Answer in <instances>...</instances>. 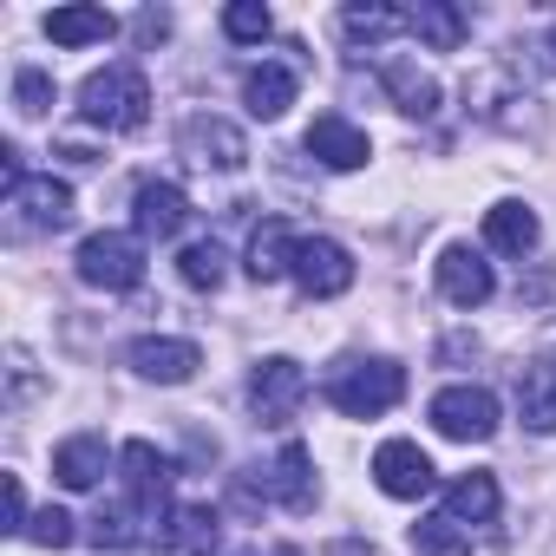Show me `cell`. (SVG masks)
<instances>
[{"label": "cell", "mask_w": 556, "mask_h": 556, "mask_svg": "<svg viewBox=\"0 0 556 556\" xmlns=\"http://www.w3.org/2000/svg\"><path fill=\"white\" fill-rule=\"evenodd\" d=\"M118 34V21L105 8H53L47 14V40L53 47H105Z\"/></svg>", "instance_id": "21"}, {"label": "cell", "mask_w": 556, "mask_h": 556, "mask_svg": "<svg viewBox=\"0 0 556 556\" xmlns=\"http://www.w3.org/2000/svg\"><path fill=\"white\" fill-rule=\"evenodd\" d=\"M0 530L27 536V491H21V478H8V523H0Z\"/></svg>", "instance_id": "33"}, {"label": "cell", "mask_w": 556, "mask_h": 556, "mask_svg": "<svg viewBox=\"0 0 556 556\" xmlns=\"http://www.w3.org/2000/svg\"><path fill=\"white\" fill-rule=\"evenodd\" d=\"M484 242L504 249V255H530L536 249V216L523 203H491L484 210Z\"/></svg>", "instance_id": "25"}, {"label": "cell", "mask_w": 556, "mask_h": 556, "mask_svg": "<svg viewBox=\"0 0 556 556\" xmlns=\"http://www.w3.org/2000/svg\"><path fill=\"white\" fill-rule=\"evenodd\" d=\"M543 60H549V73H556V27L543 34Z\"/></svg>", "instance_id": "35"}, {"label": "cell", "mask_w": 556, "mask_h": 556, "mask_svg": "<svg viewBox=\"0 0 556 556\" xmlns=\"http://www.w3.org/2000/svg\"><path fill=\"white\" fill-rule=\"evenodd\" d=\"M341 34H348L354 47H380V40H393V34H413V14H400V8H348V14H341Z\"/></svg>", "instance_id": "27"}, {"label": "cell", "mask_w": 556, "mask_h": 556, "mask_svg": "<svg viewBox=\"0 0 556 556\" xmlns=\"http://www.w3.org/2000/svg\"><path fill=\"white\" fill-rule=\"evenodd\" d=\"M426 419H432V432H445L458 445H484L497 432V400L484 387H445V393H432Z\"/></svg>", "instance_id": "5"}, {"label": "cell", "mask_w": 556, "mask_h": 556, "mask_svg": "<svg viewBox=\"0 0 556 556\" xmlns=\"http://www.w3.org/2000/svg\"><path fill=\"white\" fill-rule=\"evenodd\" d=\"M302 400H308V374H302V361H289V354H275V361H262V367L249 374V406H255L262 426H289V419L302 413Z\"/></svg>", "instance_id": "6"}, {"label": "cell", "mask_w": 556, "mask_h": 556, "mask_svg": "<svg viewBox=\"0 0 556 556\" xmlns=\"http://www.w3.org/2000/svg\"><path fill=\"white\" fill-rule=\"evenodd\" d=\"M517 406L530 432H556V361H530L517 374Z\"/></svg>", "instance_id": "23"}, {"label": "cell", "mask_w": 556, "mask_h": 556, "mask_svg": "<svg viewBox=\"0 0 556 556\" xmlns=\"http://www.w3.org/2000/svg\"><path fill=\"white\" fill-rule=\"evenodd\" d=\"M223 34H229V40H268L275 21H268L262 0H236V8H223Z\"/></svg>", "instance_id": "31"}, {"label": "cell", "mask_w": 556, "mask_h": 556, "mask_svg": "<svg viewBox=\"0 0 556 556\" xmlns=\"http://www.w3.org/2000/svg\"><path fill=\"white\" fill-rule=\"evenodd\" d=\"M131 223H138L144 242H170V236L190 223V197H184L170 177H144V184L131 190Z\"/></svg>", "instance_id": "11"}, {"label": "cell", "mask_w": 556, "mask_h": 556, "mask_svg": "<svg viewBox=\"0 0 556 556\" xmlns=\"http://www.w3.org/2000/svg\"><path fill=\"white\" fill-rule=\"evenodd\" d=\"M79 118L99 131H138L151 118V79L131 60H112L105 73H92L79 86Z\"/></svg>", "instance_id": "1"}, {"label": "cell", "mask_w": 556, "mask_h": 556, "mask_svg": "<svg viewBox=\"0 0 556 556\" xmlns=\"http://www.w3.org/2000/svg\"><path fill=\"white\" fill-rule=\"evenodd\" d=\"M387 92H393V105H400L406 118H432V112H439V86H432L413 60H387Z\"/></svg>", "instance_id": "26"}, {"label": "cell", "mask_w": 556, "mask_h": 556, "mask_svg": "<svg viewBox=\"0 0 556 556\" xmlns=\"http://www.w3.org/2000/svg\"><path fill=\"white\" fill-rule=\"evenodd\" d=\"M308 151H315L328 170H361V164L374 157L367 131H361V125H348L341 112H321V118L308 125Z\"/></svg>", "instance_id": "14"}, {"label": "cell", "mask_w": 556, "mask_h": 556, "mask_svg": "<svg viewBox=\"0 0 556 556\" xmlns=\"http://www.w3.org/2000/svg\"><path fill=\"white\" fill-rule=\"evenodd\" d=\"M131 367L144 380H157V387H184L203 367V348L197 341H170V334H144V341H131Z\"/></svg>", "instance_id": "13"}, {"label": "cell", "mask_w": 556, "mask_h": 556, "mask_svg": "<svg viewBox=\"0 0 556 556\" xmlns=\"http://www.w3.org/2000/svg\"><path fill=\"white\" fill-rule=\"evenodd\" d=\"M491 262L478 255V249H465V242H452V249H439V295L452 302V308H484L491 302Z\"/></svg>", "instance_id": "12"}, {"label": "cell", "mask_w": 556, "mask_h": 556, "mask_svg": "<svg viewBox=\"0 0 556 556\" xmlns=\"http://www.w3.org/2000/svg\"><path fill=\"white\" fill-rule=\"evenodd\" d=\"M138 34H144V40H164V34H170V14H157V8L138 14Z\"/></svg>", "instance_id": "34"}, {"label": "cell", "mask_w": 556, "mask_h": 556, "mask_svg": "<svg viewBox=\"0 0 556 556\" xmlns=\"http://www.w3.org/2000/svg\"><path fill=\"white\" fill-rule=\"evenodd\" d=\"M413 34H419L432 53H458L465 34H471V21L452 8V0H419V8H413Z\"/></svg>", "instance_id": "24"}, {"label": "cell", "mask_w": 556, "mask_h": 556, "mask_svg": "<svg viewBox=\"0 0 556 556\" xmlns=\"http://www.w3.org/2000/svg\"><path fill=\"white\" fill-rule=\"evenodd\" d=\"M275 556H302V549H275Z\"/></svg>", "instance_id": "36"}, {"label": "cell", "mask_w": 556, "mask_h": 556, "mask_svg": "<svg viewBox=\"0 0 556 556\" xmlns=\"http://www.w3.org/2000/svg\"><path fill=\"white\" fill-rule=\"evenodd\" d=\"M216 543H223V517L210 504H177L151 530V556H216Z\"/></svg>", "instance_id": "10"}, {"label": "cell", "mask_w": 556, "mask_h": 556, "mask_svg": "<svg viewBox=\"0 0 556 556\" xmlns=\"http://www.w3.org/2000/svg\"><path fill=\"white\" fill-rule=\"evenodd\" d=\"M79 282L105 289V295H131L144 282V236H118V229H99L79 242Z\"/></svg>", "instance_id": "4"}, {"label": "cell", "mask_w": 556, "mask_h": 556, "mask_svg": "<svg viewBox=\"0 0 556 556\" xmlns=\"http://www.w3.org/2000/svg\"><path fill=\"white\" fill-rule=\"evenodd\" d=\"M105 465H112V452H105L99 432H79V439H66V445L53 452V478H60L66 491H92V484L105 478Z\"/></svg>", "instance_id": "19"}, {"label": "cell", "mask_w": 556, "mask_h": 556, "mask_svg": "<svg viewBox=\"0 0 556 556\" xmlns=\"http://www.w3.org/2000/svg\"><path fill=\"white\" fill-rule=\"evenodd\" d=\"M328 400L348 419H380L406 400V367L400 361H341L328 374Z\"/></svg>", "instance_id": "2"}, {"label": "cell", "mask_w": 556, "mask_h": 556, "mask_svg": "<svg viewBox=\"0 0 556 556\" xmlns=\"http://www.w3.org/2000/svg\"><path fill=\"white\" fill-rule=\"evenodd\" d=\"M118 465H125V491L164 510V491H170V478H177V465H170V458H164V452H157L151 439H131V445L118 452Z\"/></svg>", "instance_id": "18"}, {"label": "cell", "mask_w": 556, "mask_h": 556, "mask_svg": "<svg viewBox=\"0 0 556 556\" xmlns=\"http://www.w3.org/2000/svg\"><path fill=\"white\" fill-rule=\"evenodd\" d=\"M295 282H302L315 302H334V295L354 289V255H348L334 236H302V249H295Z\"/></svg>", "instance_id": "8"}, {"label": "cell", "mask_w": 556, "mask_h": 556, "mask_svg": "<svg viewBox=\"0 0 556 556\" xmlns=\"http://www.w3.org/2000/svg\"><path fill=\"white\" fill-rule=\"evenodd\" d=\"M177 275H184L190 289H223V249L216 242H190L177 255Z\"/></svg>", "instance_id": "28"}, {"label": "cell", "mask_w": 556, "mask_h": 556, "mask_svg": "<svg viewBox=\"0 0 556 556\" xmlns=\"http://www.w3.org/2000/svg\"><path fill=\"white\" fill-rule=\"evenodd\" d=\"M413 549H419V556H471V543L458 536L452 517H426V523H413Z\"/></svg>", "instance_id": "29"}, {"label": "cell", "mask_w": 556, "mask_h": 556, "mask_svg": "<svg viewBox=\"0 0 556 556\" xmlns=\"http://www.w3.org/2000/svg\"><path fill=\"white\" fill-rule=\"evenodd\" d=\"M295 249H302V236L282 216H268L249 236V275H255V282H282V275H295Z\"/></svg>", "instance_id": "17"}, {"label": "cell", "mask_w": 556, "mask_h": 556, "mask_svg": "<svg viewBox=\"0 0 556 556\" xmlns=\"http://www.w3.org/2000/svg\"><path fill=\"white\" fill-rule=\"evenodd\" d=\"M242 105H249L255 118H282V112L295 105V73L275 66V60H268V66H249V73H242Z\"/></svg>", "instance_id": "20"}, {"label": "cell", "mask_w": 556, "mask_h": 556, "mask_svg": "<svg viewBox=\"0 0 556 556\" xmlns=\"http://www.w3.org/2000/svg\"><path fill=\"white\" fill-rule=\"evenodd\" d=\"M242 497L308 510L315 504V458H308V445H282L275 465H255V478H242Z\"/></svg>", "instance_id": "7"}, {"label": "cell", "mask_w": 556, "mask_h": 556, "mask_svg": "<svg viewBox=\"0 0 556 556\" xmlns=\"http://www.w3.org/2000/svg\"><path fill=\"white\" fill-rule=\"evenodd\" d=\"M53 99H60V92H53V79H47L40 66H21V73H14V112H21V118H40Z\"/></svg>", "instance_id": "30"}, {"label": "cell", "mask_w": 556, "mask_h": 556, "mask_svg": "<svg viewBox=\"0 0 556 556\" xmlns=\"http://www.w3.org/2000/svg\"><path fill=\"white\" fill-rule=\"evenodd\" d=\"M184 151H190V164H216V170H242L249 164L242 131L223 125V118H190L184 125Z\"/></svg>", "instance_id": "16"}, {"label": "cell", "mask_w": 556, "mask_h": 556, "mask_svg": "<svg viewBox=\"0 0 556 556\" xmlns=\"http://www.w3.org/2000/svg\"><path fill=\"white\" fill-rule=\"evenodd\" d=\"M445 517L452 523H497V478L491 471H465L445 484Z\"/></svg>", "instance_id": "22"}, {"label": "cell", "mask_w": 556, "mask_h": 556, "mask_svg": "<svg viewBox=\"0 0 556 556\" xmlns=\"http://www.w3.org/2000/svg\"><path fill=\"white\" fill-rule=\"evenodd\" d=\"M27 536H34L40 549H66V543H73V517H66L60 504H47V510L27 523Z\"/></svg>", "instance_id": "32"}, {"label": "cell", "mask_w": 556, "mask_h": 556, "mask_svg": "<svg viewBox=\"0 0 556 556\" xmlns=\"http://www.w3.org/2000/svg\"><path fill=\"white\" fill-rule=\"evenodd\" d=\"M8 236H53L73 223V190L60 177H34V170H14L8 177Z\"/></svg>", "instance_id": "3"}, {"label": "cell", "mask_w": 556, "mask_h": 556, "mask_svg": "<svg viewBox=\"0 0 556 556\" xmlns=\"http://www.w3.org/2000/svg\"><path fill=\"white\" fill-rule=\"evenodd\" d=\"M374 484H380L387 497H400V504H419V497L439 484V471H432V458H426L413 439H387V445L374 452Z\"/></svg>", "instance_id": "9"}, {"label": "cell", "mask_w": 556, "mask_h": 556, "mask_svg": "<svg viewBox=\"0 0 556 556\" xmlns=\"http://www.w3.org/2000/svg\"><path fill=\"white\" fill-rule=\"evenodd\" d=\"M170 510H157V504H144V497H112V504H99V517H92V543L99 549H131L138 536H144V523H164Z\"/></svg>", "instance_id": "15"}]
</instances>
